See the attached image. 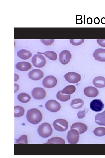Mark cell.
<instances>
[{"instance_id":"6da1fadb","label":"cell","mask_w":105,"mask_h":158,"mask_svg":"<svg viewBox=\"0 0 105 158\" xmlns=\"http://www.w3.org/2000/svg\"><path fill=\"white\" fill-rule=\"evenodd\" d=\"M26 117L27 121L30 123L37 124L42 120L43 116L40 110L36 108H32L27 111Z\"/></svg>"},{"instance_id":"7a4b0ae2","label":"cell","mask_w":105,"mask_h":158,"mask_svg":"<svg viewBox=\"0 0 105 158\" xmlns=\"http://www.w3.org/2000/svg\"><path fill=\"white\" fill-rule=\"evenodd\" d=\"M52 128L50 124L45 122L39 126L38 128L39 135L41 137L47 138L50 136L52 133Z\"/></svg>"},{"instance_id":"3957f363","label":"cell","mask_w":105,"mask_h":158,"mask_svg":"<svg viewBox=\"0 0 105 158\" xmlns=\"http://www.w3.org/2000/svg\"><path fill=\"white\" fill-rule=\"evenodd\" d=\"M32 62L35 67L42 68L45 66L46 61L43 56L38 54L33 56L32 59Z\"/></svg>"},{"instance_id":"277c9868","label":"cell","mask_w":105,"mask_h":158,"mask_svg":"<svg viewBox=\"0 0 105 158\" xmlns=\"http://www.w3.org/2000/svg\"><path fill=\"white\" fill-rule=\"evenodd\" d=\"M54 128L58 131H66L68 128L69 124L67 121L64 119H59L55 120L53 122Z\"/></svg>"},{"instance_id":"5b68a950","label":"cell","mask_w":105,"mask_h":158,"mask_svg":"<svg viewBox=\"0 0 105 158\" xmlns=\"http://www.w3.org/2000/svg\"><path fill=\"white\" fill-rule=\"evenodd\" d=\"M57 83V80L53 75H48L45 77L42 81L43 86L47 88H51L56 86Z\"/></svg>"},{"instance_id":"8992f818","label":"cell","mask_w":105,"mask_h":158,"mask_svg":"<svg viewBox=\"0 0 105 158\" xmlns=\"http://www.w3.org/2000/svg\"><path fill=\"white\" fill-rule=\"evenodd\" d=\"M45 107L47 110L52 112H57L61 108L60 103L54 99H51L47 101L45 103Z\"/></svg>"},{"instance_id":"52a82bcc","label":"cell","mask_w":105,"mask_h":158,"mask_svg":"<svg viewBox=\"0 0 105 158\" xmlns=\"http://www.w3.org/2000/svg\"><path fill=\"white\" fill-rule=\"evenodd\" d=\"M65 79L68 82L71 83H76L81 79V76L79 74L74 72H68L64 75Z\"/></svg>"},{"instance_id":"ba28073f","label":"cell","mask_w":105,"mask_h":158,"mask_svg":"<svg viewBox=\"0 0 105 158\" xmlns=\"http://www.w3.org/2000/svg\"><path fill=\"white\" fill-rule=\"evenodd\" d=\"M78 132L75 129H71L67 134V140L69 143L76 144L79 140Z\"/></svg>"},{"instance_id":"9c48e42d","label":"cell","mask_w":105,"mask_h":158,"mask_svg":"<svg viewBox=\"0 0 105 158\" xmlns=\"http://www.w3.org/2000/svg\"><path fill=\"white\" fill-rule=\"evenodd\" d=\"M32 97L36 99H44L46 95V92L42 88L35 87L32 91Z\"/></svg>"},{"instance_id":"30bf717a","label":"cell","mask_w":105,"mask_h":158,"mask_svg":"<svg viewBox=\"0 0 105 158\" xmlns=\"http://www.w3.org/2000/svg\"><path fill=\"white\" fill-rule=\"evenodd\" d=\"M71 58V55L69 51L64 50L60 53L59 59L60 62L63 65L67 64L69 62Z\"/></svg>"},{"instance_id":"8fae6325","label":"cell","mask_w":105,"mask_h":158,"mask_svg":"<svg viewBox=\"0 0 105 158\" xmlns=\"http://www.w3.org/2000/svg\"><path fill=\"white\" fill-rule=\"evenodd\" d=\"M104 104L100 99H95L92 101L90 104V108L95 112H99L104 108Z\"/></svg>"},{"instance_id":"7c38bea8","label":"cell","mask_w":105,"mask_h":158,"mask_svg":"<svg viewBox=\"0 0 105 158\" xmlns=\"http://www.w3.org/2000/svg\"><path fill=\"white\" fill-rule=\"evenodd\" d=\"M43 72L39 69L32 70L28 73L29 78L33 80H40L43 77Z\"/></svg>"},{"instance_id":"4fadbf2b","label":"cell","mask_w":105,"mask_h":158,"mask_svg":"<svg viewBox=\"0 0 105 158\" xmlns=\"http://www.w3.org/2000/svg\"><path fill=\"white\" fill-rule=\"evenodd\" d=\"M84 93L86 96L93 98L98 96L99 91L97 88L94 87L88 86L84 88Z\"/></svg>"},{"instance_id":"5bb4252c","label":"cell","mask_w":105,"mask_h":158,"mask_svg":"<svg viewBox=\"0 0 105 158\" xmlns=\"http://www.w3.org/2000/svg\"><path fill=\"white\" fill-rule=\"evenodd\" d=\"M93 56L96 60L100 61H105V49L99 48L93 52Z\"/></svg>"},{"instance_id":"9a60e30c","label":"cell","mask_w":105,"mask_h":158,"mask_svg":"<svg viewBox=\"0 0 105 158\" xmlns=\"http://www.w3.org/2000/svg\"><path fill=\"white\" fill-rule=\"evenodd\" d=\"M71 129H75L78 132L79 134H81L87 130L88 127L85 123L81 122H76L72 124Z\"/></svg>"},{"instance_id":"2e32d148","label":"cell","mask_w":105,"mask_h":158,"mask_svg":"<svg viewBox=\"0 0 105 158\" xmlns=\"http://www.w3.org/2000/svg\"><path fill=\"white\" fill-rule=\"evenodd\" d=\"M16 69L20 71H28L32 68V65L29 62L21 61L17 63L16 65Z\"/></svg>"},{"instance_id":"e0dca14e","label":"cell","mask_w":105,"mask_h":158,"mask_svg":"<svg viewBox=\"0 0 105 158\" xmlns=\"http://www.w3.org/2000/svg\"><path fill=\"white\" fill-rule=\"evenodd\" d=\"M94 85L99 88L105 87V78L102 76L95 77L93 81Z\"/></svg>"},{"instance_id":"ac0fdd59","label":"cell","mask_w":105,"mask_h":158,"mask_svg":"<svg viewBox=\"0 0 105 158\" xmlns=\"http://www.w3.org/2000/svg\"><path fill=\"white\" fill-rule=\"evenodd\" d=\"M17 54L19 57L24 60L29 59L32 55L29 51L25 49H21L18 51Z\"/></svg>"},{"instance_id":"d6986e66","label":"cell","mask_w":105,"mask_h":158,"mask_svg":"<svg viewBox=\"0 0 105 158\" xmlns=\"http://www.w3.org/2000/svg\"><path fill=\"white\" fill-rule=\"evenodd\" d=\"M95 121L98 125L105 126V111L97 114L95 117Z\"/></svg>"},{"instance_id":"ffe728a7","label":"cell","mask_w":105,"mask_h":158,"mask_svg":"<svg viewBox=\"0 0 105 158\" xmlns=\"http://www.w3.org/2000/svg\"><path fill=\"white\" fill-rule=\"evenodd\" d=\"M84 105L83 101L79 98H76L73 99L71 102V107L75 109H80L82 108Z\"/></svg>"},{"instance_id":"44dd1931","label":"cell","mask_w":105,"mask_h":158,"mask_svg":"<svg viewBox=\"0 0 105 158\" xmlns=\"http://www.w3.org/2000/svg\"><path fill=\"white\" fill-rule=\"evenodd\" d=\"M38 54L45 55L48 58L52 61H55L57 58V54L55 51H48L44 52H38Z\"/></svg>"},{"instance_id":"7402d4cb","label":"cell","mask_w":105,"mask_h":158,"mask_svg":"<svg viewBox=\"0 0 105 158\" xmlns=\"http://www.w3.org/2000/svg\"><path fill=\"white\" fill-rule=\"evenodd\" d=\"M17 99L20 102L25 103L28 102L30 101L31 97L27 93H21L18 95Z\"/></svg>"},{"instance_id":"603a6c76","label":"cell","mask_w":105,"mask_h":158,"mask_svg":"<svg viewBox=\"0 0 105 158\" xmlns=\"http://www.w3.org/2000/svg\"><path fill=\"white\" fill-rule=\"evenodd\" d=\"M76 90L75 86L73 85H69L65 87L61 90V92L63 94L70 95L74 93Z\"/></svg>"},{"instance_id":"cb8c5ba5","label":"cell","mask_w":105,"mask_h":158,"mask_svg":"<svg viewBox=\"0 0 105 158\" xmlns=\"http://www.w3.org/2000/svg\"><path fill=\"white\" fill-rule=\"evenodd\" d=\"M24 109L20 106H14V117H19L23 116L24 114Z\"/></svg>"},{"instance_id":"d4e9b609","label":"cell","mask_w":105,"mask_h":158,"mask_svg":"<svg viewBox=\"0 0 105 158\" xmlns=\"http://www.w3.org/2000/svg\"><path fill=\"white\" fill-rule=\"evenodd\" d=\"M70 95H66L62 93L61 90L59 91L57 93L56 97L60 101L65 102L69 100L70 98Z\"/></svg>"},{"instance_id":"484cf974","label":"cell","mask_w":105,"mask_h":158,"mask_svg":"<svg viewBox=\"0 0 105 158\" xmlns=\"http://www.w3.org/2000/svg\"><path fill=\"white\" fill-rule=\"evenodd\" d=\"M46 143L64 144L65 141L62 138L59 137H54L50 138L47 141Z\"/></svg>"},{"instance_id":"4316f807","label":"cell","mask_w":105,"mask_h":158,"mask_svg":"<svg viewBox=\"0 0 105 158\" xmlns=\"http://www.w3.org/2000/svg\"><path fill=\"white\" fill-rule=\"evenodd\" d=\"M94 134L96 136L101 137L105 135V128L98 127L95 129L93 131Z\"/></svg>"},{"instance_id":"83f0119b","label":"cell","mask_w":105,"mask_h":158,"mask_svg":"<svg viewBox=\"0 0 105 158\" xmlns=\"http://www.w3.org/2000/svg\"><path fill=\"white\" fill-rule=\"evenodd\" d=\"M28 143L27 137L26 135H23L16 140V143Z\"/></svg>"},{"instance_id":"f1b7e54d","label":"cell","mask_w":105,"mask_h":158,"mask_svg":"<svg viewBox=\"0 0 105 158\" xmlns=\"http://www.w3.org/2000/svg\"><path fill=\"white\" fill-rule=\"evenodd\" d=\"M70 43L75 46H78L81 44L84 41V39H70Z\"/></svg>"},{"instance_id":"f546056e","label":"cell","mask_w":105,"mask_h":158,"mask_svg":"<svg viewBox=\"0 0 105 158\" xmlns=\"http://www.w3.org/2000/svg\"><path fill=\"white\" fill-rule=\"evenodd\" d=\"M41 41L44 44L49 45L52 44L54 42L53 39H41Z\"/></svg>"},{"instance_id":"4dcf8cb0","label":"cell","mask_w":105,"mask_h":158,"mask_svg":"<svg viewBox=\"0 0 105 158\" xmlns=\"http://www.w3.org/2000/svg\"><path fill=\"white\" fill-rule=\"evenodd\" d=\"M86 110L85 109L83 111H78L77 113L78 118L79 119H82L84 118L85 116Z\"/></svg>"},{"instance_id":"1f68e13d","label":"cell","mask_w":105,"mask_h":158,"mask_svg":"<svg viewBox=\"0 0 105 158\" xmlns=\"http://www.w3.org/2000/svg\"><path fill=\"white\" fill-rule=\"evenodd\" d=\"M97 42L99 45L103 47H105V39H97Z\"/></svg>"},{"instance_id":"d6a6232c","label":"cell","mask_w":105,"mask_h":158,"mask_svg":"<svg viewBox=\"0 0 105 158\" xmlns=\"http://www.w3.org/2000/svg\"><path fill=\"white\" fill-rule=\"evenodd\" d=\"M15 92H17L19 90V86L18 84L15 83Z\"/></svg>"},{"instance_id":"836d02e7","label":"cell","mask_w":105,"mask_h":158,"mask_svg":"<svg viewBox=\"0 0 105 158\" xmlns=\"http://www.w3.org/2000/svg\"><path fill=\"white\" fill-rule=\"evenodd\" d=\"M87 22L89 24L92 23V18H88L87 19Z\"/></svg>"},{"instance_id":"e575fe53","label":"cell","mask_w":105,"mask_h":158,"mask_svg":"<svg viewBox=\"0 0 105 158\" xmlns=\"http://www.w3.org/2000/svg\"><path fill=\"white\" fill-rule=\"evenodd\" d=\"M19 79V76L16 74L15 73V82H16Z\"/></svg>"}]
</instances>
